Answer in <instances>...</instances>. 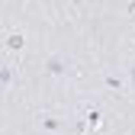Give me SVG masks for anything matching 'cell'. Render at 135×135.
<instances>
[{"instance_id": "3957f363", "label": "cell", "mask_w": 135, "mask_h": 135, "mask_svg": "<svg viewBox=\"0 0 135 135\" xmlns=\"http://www.w3.org/2000/svg\"><path fill=\"white\" fill-rule=\"evenodd\" d=\"M39 126L45 129V132H61V119H58V116H39Z\"/></svg>"}, {"instance_id": "52a82bcc", "label": "cell", "mask_w": 135, "mask_h": 135, "mask_svg": "<svg viewBox=\"0 0 135 135\" xmlns=\"http://www.w3.org/2000/svg\"><path fill=\"white\" fill-rule=\"evenodd\" d=\"M129 77H132V84H135V64H132V71H129Z\"/></svg>"}, {"instance_id": "6da1fadb", "label": "cell", "mask_w": 135, "mask_h": 135, "mask_svg": "<svg viewBox=\"0 0 135 135\" xmlns=\"http://www.w3.org/2000/svg\"><path fill=\"white\" fill-rule=\"evenodd\" d=\"M45 71L58 77V74H64V71H68V61H64L61 55H48V58H45Z\"/></svg>"}, {"instance_id": "8992f818", "label": "cell", "mask_w": 135, "mask_h": 135, "mask_svg": "<svg viewBox=\"0 0 135 135\" xmlns=\"http://www.w3.org/2000/svg\"><path fill=\"white\" fill-rule=\"evenodd\" d=\"M100 119H103V116H100V109H90V113H87V122H90L93 129L100 126Z\"/></svg>"}, {"instance_id": "277c9868", "label": "cell", "mask_w": 135, "mask_h": 135, "mask_svg": "<svg viewBox=\"0 0 135 135\" xmlns=\"http://www.w3.org/2000/svg\"><path fill=\"white\" fill-rule=\"evenodd\" d=\"M10 84H13V68H3V71H0V87H10Z\"/></svg>"}, {"instance_id": "7a4b0ae2", "label": "cell", "mask_w": 135, "mask_h": 135, "mask_svg": "<svg viewBox=\"0 0 135 135\" xmlns=\"http://www.w3.org/2000/svg\"><path fill=\"white\" fill-rule=\"evenodd\" d=\"M3 45L10 48V52H16V55H20V52H23V45H26V36H23V32H10Z\"/></svg>"}, {"instance_id": "5b68a950", "label": "cell", "mask_w": 135, "mask_h": 135, "mask_svg": "<svg viewBox=\"0 0 135 135\" xmlns=\"http://www.w3.org/2000/svg\"><path fill=\"white\" fill-rule=\"evenodd\" d=\"M106 87H109V90H119V87H122V80L116 77V74H106Z\"/></svg>"}]
</instances>
